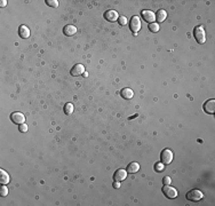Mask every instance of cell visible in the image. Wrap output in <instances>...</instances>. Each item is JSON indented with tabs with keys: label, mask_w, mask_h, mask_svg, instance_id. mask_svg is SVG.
<instances>
[{
	"label": "cell",
	"mask_w": 215,
	"mask_h": 206,
	"mask_svg": "<svg viewBox=\"0 0 215 206\" xmlns=\"http://www.w3.org/2000/svg\"><path fill=\"white\" fill-rule=\"evenodd\" d=\"M194 37L198 44H204L206 41V33H205V30L201 25H198L194 28Z\"/></svg>",
	"instance_id": "1"
},
{
	"label": "cell",
	"mask_w": 215,
	"mask_h": 206,
	"mask_svg": "<svg viewBox=\"0 0 215 206\" xmlns=\"http://www.w3.org/2000/svg\"><path fill=\"white\" fill-rule=\"evenodd\" d=\"M203 197H204L203 192L198 189H192L187 194V199L191 202H199L200 199H203Z\"/></svg>",
	"instance_id": "2"
},
{
	"label": "cell",
	"mask_w": 215,
	"mask_h": 206,
	"mask_svg": "<svg viewBox=\"0 0 215 206\" xmlns=\"http://www.w3.org/2000/svg\"><path fill=\"white\" fill-rule=\"evenodd\" d=\"M162 194L169 199H174L177 197V190L169 185H164L162 187Z\"/></svg>",
	"instance_id": "3"
},
{
	"label": "cell",
	"mask_w": 215,
	"mask_h": 206,
	"mask_svg": "<svg viewBox=\"0 0 215 206\" xmlns=\"http://www.w3.org/2000/svg\"><path fill=\"white\" fill-rule=\"evenodd\" d=\"M173 151L171 149H164L161 151V155H160V159H161V163L162 164H171L172 160H173Z\"/></svg>",
	"instance_id": "4"
},
{
	"label": "cell",
	"mask_w": 215,
	"mask_h": 206,
	"mask_svg": "<svg viewBox=\"0 0 215 206\" xmlns=\"http://www.w3.org/2000/svg\"><path fill=\"white\" fill-rule=\"evenodd\" d=\"M129 29L133 31L134 35H136L140 31V29H141V20H140L138 16H133L132 17L131 22H129Z\"/></svg>",
	"instance_id": "5"
},
{
	"label": "cell",
	"mask_w": 215,
	"mask_h": 206,
	"mask_svg": "<svg viewBox=\"0 0 215 206\" xmlns=\"http://www.w3.org/2000/svg\"><path fill=\"white\" fill-rule=\"evenodd\" d=\"M11 119L14 124H18V125L24 124V121H25L24 115L22 114V112H18V111L13 112V114L11 115Z\"/></svg>",
	"instance_id": "6"
},
{
	"label": "cell",
	"mask_w": 215,
	"mask_h": 206,
	"mask_svg": "<svg viewBox=\"0 0 215 206\" xmlns=\"http://www.w3.org/2000/svg\"><path fill=\"white\" fill-rule=\"evenodd\" d=\"M142 17L144 18L145 22H148L149 24L150 23H153L156 21V14H153V12L151 11H142L141 12Z\"/></svg>",
	"instance_id": "7"
},
{
	"label": "cell",
	"mask_w": 215,
	"mask_h": 206,
	"mask_svg": "<svg viewBox=\"0 0 215 206\" xmlns=\"http://www.w3.org/2000/svg\"><path fill=\"white\" fill-rule=\"evenodd\" d=\"M204 110L205 112L211 115L215 114V100H209L207 102L204 103Z\"/></svg>",
	"instance_id": "8"
},
{
	"label": "cell",
	"mask_w": 215,
	"mask_h": 206,
	"mask_svg": "<svg viewBox=\"0 0 215 206\" xmlns=\"http://www.w3.org/2000/svg\"><path fill=\"white\" fill-rule=\"evenodd\" d=\"M85 72V68L82 64H76L72 69H71V76H73V77H78V76H81L82 73Z\"/></svg>",
	"instance_id": "9"
},
{
	"label": "cell",
	"mask_w": 215,
	"mask_h": 206,
	"mask_svg": "<svg viewBox=\"0 0 215 206\" xmlns=\"http://www.w3.org/2000/svg\"><path fill=\"white\" fill-rule=\"evenodd\" d=\"M104 18L109 22H116L119 18V16H118V13L116 11L111 9V11H108L104 13Z\"/></svg>",
	"instance_id": "10"
},
{
	"label": "cell",
	"mask_w": 215,
	"mask_h": 206,
	"mask_svg": "<svg viewBox=\"0 0 215 206\" xmlns=\"http://www.w3.org/2000/svg\"><path fill=\"white\" fill-rule=\"evenodd\" d=\"M127 176V173L126 171L123 170V168H120V170H117L116 172H115V175H113V179H115V181H123V180H125Z\"/></svg>",
	"instance_id": "11"
},
{
	"label": "cell",
	"mask_w": 215,
	"mask_h": 206,
	"mask_svg": "<svg viewBox=\"0 0 215 206\" xmlns=\"http://www.w3.org/2000/svg\"><path fill=\"white\" fill-rule=\"evenodd\" d=\"M76 32H77V28H76L74 25H71V24L65 25V26H64V29H63V33L68 37L73 36Z\"/></svg>",
	"instance_id": "12"
},
{
	"label": "cell",
	"mask_w": 215,
	"mask_h": 206,
	"mask_svg": "<svg viewBox=\"0 0 215 206\" xmlns=\"http://www.w3.org/2000/svg\"><path fill=\"white\" fill-rule=\"evenodd\" d=\"M18 35H20V37H21V38H23V39H26V38H29V37H30V30H29L28 26H25V25H21V26H20V29H18Z\"/></svg>",
	"instance_id": "13"
},
{
	"label": "cell",
	"mask_w": 215,
	"mask_h": 206,
	"mask_svg": "<svg viewBox=\"0 0 215 206\" xmlns=\"http://www.w3.org/2000/svg\"><path fill=\"white\" fill-rule=\"evenodd\" d=\"M9 174H8L6 171L4 170H0V183L1 185H8L9 183Z\"/></svg>",
	"instance_id": "14"
},
{
	"label": "cell",
	"mask_w": 215,
	"mask_h": 206,
	"mask_svg": "<svg viewBox=\"0 0 215 206\" xmlns=\"http://www.w3.org/2000/svg\"><path fill=\"white\" fill-rule=\"evenodd\" d=\"M121 96H123L125 100H131L133 96H134V92L132 91L131 88H124L123 91H121Z\"/></svg>",
	"instance_id": "15"
},
{
	"label": "cell",
	"mask_w": 215,
	"mask_h": 206,
	"mask_svg": "<svg viewBox=\"0 0 215 206\" xmlns=\"http://www.w3.org/2000/svg\"><path fill=\"white\" fill-rule=\"evenodd\" d=\"M140 170V164L138 163H135V162H133V163H131L128 166H127V172L128 173H136L138 171Z\"/></svg>",
	"instance_id": "16"
},
{
	"label": "cell",
	"mask_w": 215,
	"mask_h": 206,
	"mask_svg": "<svg viewBox=\"0 0 215 206\" xmlns=\"http://www.w3.org/2000/svg\"><path fill=\"white\" fill-rule=\"evenodd\" d=\"M166 17H167V12H165L164 9L158 11L157 12V14H156V21H158V22L165 21Z\"/></svg>",
	"instance_id": "17"
},
{
	"label": "cell",
	"mask_w": 215,
	"mask_h": 206,
	"mask_svg": "<svg viewBox=\"0 0 215 206\" xmlns=\"http://www.w3.org/2000/svg\"><path fill=\"white\" fill-rule=\"evenodd\" d=\"M64 112L67 115H71L73 112V104L72 103H65L64 105Z\"/></svg>",
	"instance_id": "18"
},
{
	"label": "cell",
	"mask_w": 215,
	"mask_h": 206,
	"mask_svg": "<svg viewBox=\"0 0 215 206\" xmlns=\"http://www.w3.org/2000/svg\"><path fill=\"white\" fill-rule=\"evenodd\" d=\"M149 30H150L151 32H158L159 31V24L158 23H156V22L150 23V24H149Z\"/></svg>",
	"instance_id": "19"
},
{
	"label": "cell",
	"mask_w": 215,
	"mask_h": 206,
	"mask_svg": "<svg viewBox=\"0 0 215 206\" xmlns=\"http://www.w3.org/2000/svg\"><path fill=\"white\" fill-rule=\"evenodd\" d=\"M155 170L157 171V172H162V171L165 170V164H162L161 162L157 163L155 165Z\"/></svg>",
	"instance_id": "20"
},
{
	"label": "cell",
	"mask_w": 215,
	"mask_h": 206,
	"mask_svg": "<svg viewBox=\"0 0 215 206\" xmlns=\"http://www.w3.org/2000/svg\"><path fill=\"white\" fill-rule=\"evenodd\" d=\"M46 4L49 6V7H54L56 8L58 6V1L57 0H46Z\"/></svg>",
	"instance_id": "21"
},
{
	"label": "cell",
	"mask_w": 215,
	"mask_h": 206,
	"mask_svg": "<svg viewBox=\"0 0 215 206\" xmlns=\"http://www.w3.org/2000/svg\"><path fill=\"white\" fill-rule=\"evenodd\" d=\"M8 194V189L6 185H1V188H0V196L1 197H5V196H7Z\"/></svg>",
	"instance_id": "22"
},
{
	"label": "cell",
	"mask_w": 215,
	"mask_h": 206,
	"mask_svg": "<svg viewBox=\"0 0 215 206\" xmlns=\"http://www.w3.org/2000/svg\"><path fill=\"white\" fill-rule=\"evenodd\" d=\"M118 23H119L120 25H126L127 24V18L125 17V16H119V18H118Z\"/></svg>",
	"instance_id": "23"
},
{
	"label": "cell",
	"mask_w": 215,
	"mask_h": 206,
	"mask_svg": "<svg viewBox=\"0 0 215 206\" xmlns=\"http://www.w3.org/2000/svg\"><path fill=\"white\" fill-rule=\"evenodd\" d=\"M18 129L22 132V133H25V132H28V126H26V124H21L20 125V127H18Z\"/></svg>",
	"instance_id": "24"
},
{
	"label": "cell",
	"mask_w": 215,
	"mask_h": 206,
	"mask_svg": "<svg viewBox=\"0 0 215 206\" xmlns=\"http://www.w3.org/2000/svg\"><path fill=\"white\" fill-rule=\"evenodd\" d=\"M171 182H172V180H171L169 176H165L164 180H162V183H164V185H171Z\"/></svg>",
	"instance_id": "25"
},
{
	"label": "cell",
	"mask_w": 215,
	"mask_h": 206,
	"mask_svg": "<svg viewBox=\"0 0 215 206\" xmlns=\"http://www.w3.org/2000/svg\"><path fill=\"white\" fill-rule=\"evenodd\" d=\"M113 188H116V189L120 188V183H119V181H115V183H113Z\"/></svg>",
	"instance_id": "26"
},
{
	"label": "cell",
	"mask_w": 215,
	"mask_h": 206,
	"mask_svg": "<svg viewBox=\"0 0 215 206\" xmlns=\"http://www.w3.org/2000/svg\"><path fill=\"white\" fill-rule=\"evenodd\" d=\"M6 5H7V1H6V0H1V1H0V7H5Z\"/></svg>",
	"instance_id": "27"
}]
</instances>
